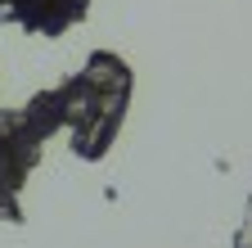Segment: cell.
<instances>
[{
	"label": "cell",
	"instance_id": "cell-4",
	"mask_svg": "<svg viewBox=\"0 0 252 248\" xmlns=\"http://www.w3.org/2000/svg\"><path fill=\"white\" fill-rule=\"evenodd\" d=\"M234 248H252V199H248V212H243V226L234 235Z\"/></svg>",
	"mask_w": 252,
	"mask_h": 248
},
{
	"label": "cell",
	"instance_id": "cell-2",
	"mask_svg": "<svg viewBox=\"0 0 252 248\" xmlns=\"http://www.w3.org/2000/svg\"><path fill=\"white\" fill-rule=\"evenodd\" d=\"M63 127V95L59 86L41 90L32 104L23 108H0V221L18 226L23 221V185L32 167L41 163L45 140Z\"/></svg>",
	"mask_w": 252,
	"mask_h": 248
},
{
	"label": "cell",
	"instance_id": "cell-3",
	"mask_svg": "<svg viewBox=\"0 0 252 248\" xmlns=\"http://www.w3.org/2000/svg\"><path fill=\"white\" fill-rule=\"evenodd\" d=\"M90 9V0H0V23H18L36 36H63Z\"/></svg>",
	"mask_w": 252,
	"mask_h": 248
},
{
	"label": "cell",
	"instance_id": "cell-1",
	"mask_svg": "<svg viewBox=\"0 0 252 248\" xmlns=\"http://www.w3.org/2000/svg\"><path fill=\"white\" fill-rule=\"evenodd\" d=\"M131 90H135V72L113 50H94L86 64L59 86L63 127L72 131V153L81 163H99L117 144L126 108H131Z\"/></svg>",
	"mask_w": 252,
	"mask_h": 248
}]
</instances>
